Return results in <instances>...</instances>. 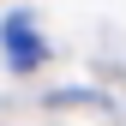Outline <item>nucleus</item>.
Listing matches in <instances>:
<instances>
[{"instance_id": "1", "label": "nucleus", "mask_w": 126, "mask_h": 126, "mask_svg": "<svg viewBox=\"0 0 126 126\" xmlns=\"http://www.w3.org/2000/svg\"><path fill=\"white\" fill-rule=\"evenodd\" d=\"M6 54H12V66H36V60H42V36L24 24V12L6 18Z\"/></svg>"}]
</instances>
